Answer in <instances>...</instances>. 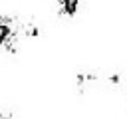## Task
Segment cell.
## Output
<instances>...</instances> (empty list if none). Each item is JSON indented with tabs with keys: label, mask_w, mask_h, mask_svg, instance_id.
<instances>
[{
	"label": "cell",
	"mask_w": 127,
	"mask_h": 119,
	"mask_svg": "<svg viewBox=\"0 0 127 119\" xmlns=\"http://www.w3.org/2000/svg\"><path fill=\"white\" fill-rule=\"evenodd\" d=\"M22 22L16 16L0 14V54L16 52L20 40L24 38L22 34Z\"/></svg>",
	"instance_id": "6da1fadb"
},
{
	"label": "cell",
	"mask_w": 127,
	"mask_h": 119,
	"mask_svg": "<svg viewBox=\"0 0 127 119\" xmlns=\"http://www.w3.org/2000/svg\"><path fill=\"white\" fill-rule=\"evenodd\" d=\"M103 77L97 73V71H79V73H75V79H73V83H75V87L83 93V91H87L93 83H97V81H101Z\"/></svg>",
	"instance_id": "7a4b0ae2"
},
{
	"label": "cell",
	"mask_w": 127,
	"mask_h": 119,
	"mask_svg": "<svg viewBox=\"0 0 127 119\" xmlns=\"http://www.w3.org/2000/svg\"><path fill=\"white\" fill-rule=\"evenodd\" d=\"M58 6V14L64 18H73L79 10V2L81 0H54Z\"/></svg>",
	"instance_id": "3957f363"
},
{
	"label": "cell",
	"mask_w": 127,
	"mask_h": 119,
	"mask_svg": "<svg viewBox=\"0 0 127 119\" xmlns=\"http://www.w3.org/2000/svg\"><path fill=\"white\" fill-rule=\"evenodd\" d=\"M0 119H16L10 111H0Z\"/></svg>",
	"instance_id": "277c9868"
}]
</instances>
